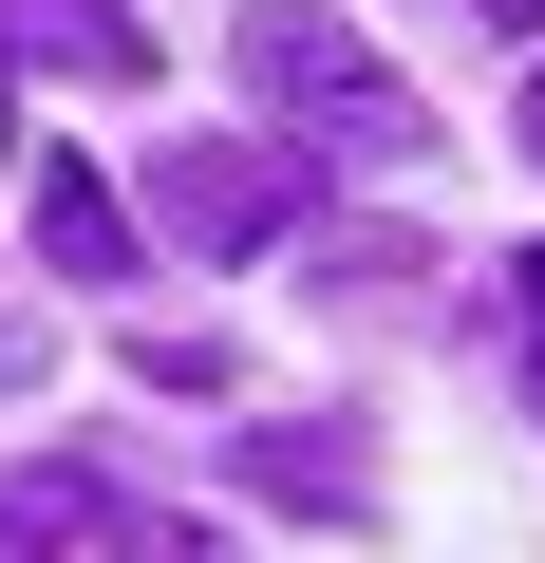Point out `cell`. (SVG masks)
<instances>
[{"instance_id": "3957f363", "label": "cell", "mask_w": 545, "mask_h": 563, "mask_svg": "<svg viewBox=\"0 0 545 563\" xmlns=\"http://www.w3.org/2000/svg\"><path fill=\"white\" fill-rule=\"evenodd\" d=\"M0 544H132V563H170V507H132L95 470H0Z\"/></svg>"}, {"instance_id": "9c48e42d", "label": "cell", "mask_w": 545, "mask_h": 563, "mask_svg": "<svg viewBox=\"0 0 545 563\" xmlns=\"http://www.w3.org/2000/svg\"><path fill=\"white\" fill-rule=\"evenodd\" d=\"M526 151H545V76H526Z\"/></svg>"}, {"instance_id": "8992f818", "label": "cell", "mask_w": 545, "mask_h": 563, "mask_svg": "<svg viewBox=\"0 0 545 563\" xmlns=\"http://www.w3.org/2000/svg\"><path fill=\"white\" fill-rule=\"evenodd\" d=\"M244 470H263V488H283V507H358V470H339L320 432H244Z\"/></svg>"}, {"instance_id": "ba28073f", "label": "cell", "mask_w": 545, "mask_h": 563, "mask_svg": "<svg viewBox=\"0 0 545 563\" xmlns=\"http://www.w3.org/2000/svg\"><path fill=\"white\" fill-rule=\"evenodd\" d=\"M526 320H545V244H526Z\"/></svg>"}, {"instance_id": "52a82bcc", "label": "cell", "mask_w": 545, "mask_h": 563, "mask_svg": "<svg viewBox=\"0 0 545 563\" xmlns=\"http://www.w3.org/2000/svg\"><path fill=\"white\" fill-rule=\"evenodd\" d=\"M470 20H508V38H526V20H545V0H470Z\"/></svg>"}, {"instance_id": "30bf717a", "label": "cell", "mask_w": 545, "mask_h": 563, "mask_svg": "<svg viewBox=\"0 0 545 563\" xmlns=\"http://www.w3.org/2000/svg\"><path fill=\"white\" fill-rule=\"evenodd\" d=\"M0 151H20V95H0Z\"/></svg>"}, {"instance_id": "277c9868", "label": "cell", "mask_w": 545, "mask_h": 563, "mask_svg": "<svg viewBox=\"0 0 545 563\" xmlns=\"http://www.w3.org/2000/svg\"><path fill=\"white\" fill-rule=\"evenodd\" d=\"M39 263H57V282H113V263H132V225H113V188H95L76 151H39Z\"/></svg>"}, {"instance_id": "7a4b0ae2", "label": "cell", "mask_w": 545, "mask_h": 563, "mask_svg": "<svg viewBox=\"0 0 545 563\" xmlns=\"http://www.w3.org/2000/svg\"><path fill=\"white\" fill-rule=\"evenodd\" d=\"M151 225L170 244H283V151H244V132H170V169H151Z\"/></svg>"}, {"instance_id": "6da1fadb", "label": "cell", "mask_w": 545, "mask_h": 563, "mask_svg": "<svg viewBox=\"0 0 545 563\" xmlns=\"http://www.w3.org/2000/svg\"><path fill=\"white\" fill-rule=\"evenodd\" d=\"M226 76L283 113L302 151H339V169H395V151L433 132V113H414V76H395L377 38H339L320 0H244V20H226Z\"/></svg>"}, {"instance_id": "5b68a950", "label": "cell", "mask_w": 545, "mask_h": 563, "mask_svg": "<svg viewBox=\"0 0 545 563\" xmlns=\"http://www.w3.org/2000/svg\"><path fill=\"white\" fill-rule=\"evenodd\" d=\"M0 57H76V76H132V20H95V0H0Z\"/></svg>"}]
</instances>
